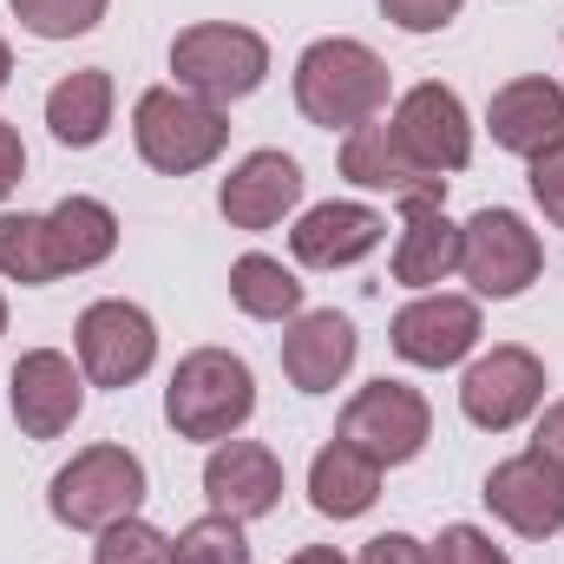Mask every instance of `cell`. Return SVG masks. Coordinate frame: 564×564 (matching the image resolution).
I'll return each mask as SVG.
<instances>
[{
    "mask_svg": "<svg viewBox=\"0 0 564 564\" xmlns=\"http://www.w3.org/2000/svg\"><path fill=\"white\" fill-rule=\"evenodd\" d=\"M295 106L308 126L355 132L388 106V66L361 40H315L295 59Z\"/></svg>",
    "mask_w": 564,
    "mask_h": 564,
    "instance_id": "obj_1",
    "label": "cell"
},
{
    "mask_svg": "<svg viewBox=\"0 0 564 564\" xmlns=\"http://www.w3.org/2000/svg\"><path fill=\"white\" fill-rule=\"evenodd\" d=\"M250 414H257V381L237 355L197 348L177 361L164 388V421L177 426V440H230Z\"/></svg>",
    "mask_w": 564,
    "mask_h": 564,
    "instance_id": "obj_2",
    "label": "cell"
},
{
    "mask_svg": "<svg viewBox=\"0 0 564 564\" xmlns=\"http://www.w3.org/2000/svg\"><path fill=\"white\" fill-rule=\"evenodd\" d=\"M132 139H139V158L151 171L191 177L230 144V119H224V106H210L184 86H151L132 112Z\"/></svg>",
    "mask_w": 564,
    "mask_h": 564,
    "instance_id": "obj_3",
    "label": "cell"
},
{
    "mask_svg": "<svg viewBox=\"0 0 564 564\" xmlns=\"http://www.w3.org/2000/svg\"><path fill=\"white\" fill-rule=\"evenodd\" d=\"M144 506V466L126 446H86L53 473V519L73 532H106Z\"/></svg>",
    "mask_w": 564,
    "mask_h": 564,
    "instance_id": "obj_4",
    "label": "cell"
},
{
    "mask_svg": "<svg viewBox=\"0 0 564 564\" xmlns=\"http://www.w3.org/2000/svg\"><path fill=\"white\" fill-rule=\"evenodd\" d=\"M171 73H177L184 93L224 106V99H243V93L263 86V73H270V46H263V33L230 26V20L184 26V33L171 40Z\"/></svg>",
    "mask_w": 564,
    "mask_h": 564,
    "instance_id": "obj_5",
    "label": "cell"
},
{
    "mask_svg": "<svg viewBox=\"0 0 564 564\" xmlns=\"http://www.w3.org/2000/svg\"><path fill=\"white\" fill-rule=\"evenodd\" d=\"M426 433H433V414H426V401L408 381H368V388L341 408V433H335V440H348V446L368 453L375 466H408L426 446Z\"/></svg>",
    "mask_w": 564,
    "mask_h": 564,
    "instance_id": "obj_6",
    "label": "cell"
},
{
    "mask_svg": "<svg viewBox=\"0 0 564 564\" xmlns=\"http://www.w3.org/2000/svg\"><path fill=\"white\" fill-rule=\"evenodd\" d=\"M459 270H466V282H473L479 295L506 302V295H519V289L539 282L545 250H539V237L525 230V217H512V210H479V217L459 230Z\"/></svg>",
    "mask_w": 564,
    "mask_h": 564,
    "instance_id": "obj_7",
    "label": "cell"
},
{
    "mask_svg": "<svg viewBox=\"0 0 564 564\" xmlns=\"http://www.w3.org/2000/svg\"><path fill=\"white\" fill-rule=\"evenodd\" d=\"M158 361V328L139 302H93L79 315V368L93 388H132Z\"/></svg>",
    "mask_w": 564,
    "mask_h": 564,
    "instance_id": "obj_8",
    "label": "cell"
},
{
    "mask_svg": "<svg viewBox=\"0 0 564 564\" xmlns=\"http://www.w3.org/2000/svg\"><path fill=\"white\" fill-rule=\"evenodd\" d=\"M539 401H545V361H539L532 348H492V355H479V361L466 368V381H459L466 421L486 426V433L519 426Z\"/></svg>",
    "mask_w": 564,
    "mask_h": 564,
    "instance_id": "obj_9",
    "label": "cell"
},
{
    "mask_svg": "<svg viewBox=\"0 0 564 564\" xmlns=\"http://www.w3.org/2000/svg\"><path fill=\"white\" fill-rule=\"evenodd\" d=\"M341 177L361 184V191H388V197H401L408 210L446 197V177L426 171V164H414L408 144L394 139V126H375V119L348 132V144H341Z\"/></svg>",
    "mask_w": 564,
    "mask_h": 564,
    "instance_id": "obj_10",
    "label": "cell"
},
{
    "mask_svg": "<svg viewBox=\"0 0 564 564\" xmlns=\"http://www.w3.org/2000/svg\"><path fill=\"white\" fill-rule=\"evenodd\" d=\"M7 388H13V421H20V433H33V440H59L66 426L79 421V401H86V381H79V368L59 348L20 355Z\"/></svg>",
    "mask_w": 564,
    "mask_h": 564,
    "instance_id": "obj_11",
    "label": "cell"
},
{
    "mask_svg": "<svg viewBox=\"0 0 564 564\" xmlns=\"http://www.w3.org/2000/svg\"><path fill=\"white\" fill-rule=\"evenodd\" d=\"M486 506H492L519 539H552V532H564V473L552 459H539V453H519V459L492 466Z\"/></svg>",
    "mask_w": 564,
    "mask_h": 564,
    "instance_id": "obj_12",
    "label": "cell"
},
{
    "mask_svg": "<svg viewBox=\"0 0 564 564\" xmlns=\"http://www.w3.org/2000/svg\"><path fill=\"white\" fill-rule=\"evenodd\" d=\"M394 139L408 144V158L426 171H459L473 158V126H466V106L453 86H414L394 112Z\"/></svg>",
    "mask_w": 564,
    "mask_h": 564,
    "instance_id": "obj_13",
    "label": "cell"
},
{
    "mask_svg": "<svg viewBox=\"0 0 564 564\" xmlns=\"http://www.w3.org/2000/svg\"><path fill=\"white\" fill-rule=\"evenodd\" d=\"M204 499H210V512H224V519H237V525L276 512L282 459L270 446H257V440H224V446L210 453V466H204Z\"/></svg>",
    "mask_w": 564,
    "mask_h": 564,
    "instance_id": "obj_14",
    "label": "cell"
},
{
    "mask_svg": "<svg viewBox=\"0 0 564 564\" xmlns=\"http://www.w3.org/2000/svg\"><path fill=\"white\" fill-rule=\"evenodd\" d=\"M479 341V308L466 295H421L394 315V355L414 368H453Z\"/></svg>",
    "mask_w": 564,
    "mask_h": 564,
    "instance_id": "obj_15",
    "label": "cell"
},
{
    "mask_svg": "<svg viewBox=\"0 0 564 564\" xmlns=\"http://www.w3.org/2000/svg\"><path fill=\"white\" fill-rule=\"evenodd\" d=\"M381 237H388L381 210H368V204H315V210L289 230V250H295V263H308V270H348V263H361Z\"/></svg>",
    "mask_w": 564,
    "mask_h": 564,
    "instance_id": "obj_16",
    "label": "cell"
},
{
    "mask_svg": "<svg viewBox=\"0 0 564 564\" xmlns=\"http://www.w3.org/2000/svg\"><path fill=\"white\" fill-rule=\"evenodd\" d=\"M295 197H302V171L282 151H250L224 177V191H217V204H224V217L237 230H270V224H282V210H295Z\"/></svg>",
    "mask_w": 564,
    "mask_h": 564,
    "instance_id": "obj_17",
    "label": "cell"
},
{
    "mask_svg": "<svg viewBox=\"0 0 564 564\" xmlns=\"http://www.w3.org/2000/svg\"><path fill=\"white\" fill-rule=\"evenodd\" d=\"M348 368H355V322L335 315V308L295 315V328L282 335V375L302 394H328Z\"/></svg>",
    "mask_w": 564,
    "mask_h": 564,
    "instance_id": "obj_18",
    "label": "cell"
},
{
    "mask_svg": "<svg viewBox=\"0 0 564 564\" xmlns=\"http://www.w3.org/2000/svg\"><path fill=\"white\" fill-rule=\"evenodd\" d=\"M40 243H46V276H79L119 250V217L99 197H66L59 210L40 217Z\"/></svg>",
    "mask_w": 564,
    "mask_h": 564,
    "instance_id": "obj_19",
    "label": "cell"
},
{
    "mask_svg": "<svg viewBox=\"0 0 564 564\" xmlns=\"http://www.w3.org/2000/svg\"><path fill=\"white\" fill-rule=\"evenodd\" d=\"M486 126H492V144H506L519 158H539L545 144L564 139V86H552V79H512V86H499Z\"/></svg>",
    "mask_w": 564,
    "mask_h": 564,
    "instance_id": "obj_20",
    "label": "cell"
},
{
    "mask_svg": "<svg viewBox=\"0 0 564 564\" xmlns=\"http://www.w3.org/2000/svg\"><path fill=\"white\" fill-rule=\"evenodd\" d=\"M308 499L322 519H361L375 499H381V466L368 453H355L348 440L322 446L315 466H308Z\"/></svg>",
    "mask_w": 564,
    "mask_h": 564,
    "instance_id": "obj_21",
    "label": "cell"
},
{
    "mask_svg": "<svg viewBox=\"0 0 564 564\" xmlns=\"http://www.w3.org/2000/svg\"><path fill=\"white\" fill-rule=\"evenodd\" d=\"M46 126H53V139L73 144V151L99 144L106 126H112V73H106V66L66 73V79L46 93Z\"/></svg>",
    "mask_w": 564,
    "mask_h": 564,
    "instance_id": "obj_22",
    "label": "cell"
},
{
    "mask_svg": "<svg viewBox=\"0 0 564 564\" xmlns=\"http://www.w3.org/2000/svg\"><path fill=\"white\" fill-rule=\"evenodd\" d=\"M459 270V224H446L440 204H414L408 210V230L394 243V282L408 289H433Z\"/></svg>",
    "mask_w": 564,
    "mask_h": 564,
    "instance_id": "obj_23",
    "label": "cell"
},
{
    "mask_svg": "<svg viewBox=\"0 0 564 564\" xmlns=\"http://www.w3.org/2000/svg\"><path fill=\"white\" fill-rule=\"evenodd\" d=\"M230 295H237V308L257 315V322H282V315L302 308V282L289 276L276 257H257V250L230 263Z\"/></svg>",
    "mask_w": 564,
    "mask_h": 564,
    "instance_id": "obj_24",
    "label": "cell"
},
{
    "mask_svg": "<svg viewBox=\"0 0 564 564\" xmlns=\"http://www.w3.org/2000/svg\"><path fill=\"white\" fill-rule=\"evenodd\" d=\"M171 564H250L243 525H237V519H224V512H210V519L184 525V532H177V545H171Z\"/></svg>",
    "mask_w": 564,
    "mask_h": 564,
    "instance_id": "obj_25",
    "label": "cell"
},
{
    "mask_svg": "<svg viewBox=\"0 0 564 564\" xmlns=\"http://www.w3.org/2000/svg\"><path fill=\"white\" fill-rule=\"evenodd\" d=\"M7 7L40 40H73V33H93L106 20V0H7Z\"/></svg>",
    "mask_w": 564,
    "mask_h": 564,
    "instance_id": "obj_26",
    "label": "cell"
},
{
    "mask_svg": "<svg viewBox=\"0 0 564 564\" xmlns=\"http://www.w3.org/2000/svg\"><path fill=\"white\" fill-rule=\"evenodd\" d=\"M93 564H171V539H164V532H151L144 519H119V525H106V532H99Z\"/></svg>",
    "mask_w": 564,
    "mask_h": 564,
    "instance_id": "obj_27",
    "label": "cell"
},
{
    "mask_svg": "<svg viewBox=\"0 0 564 564\" xmlns=\"http://www.w3.org/2000/svg\"><path fill=\"white\" fill-rule=\"evenodd\" d=\"M0 276H13V282H53V276H46L40 217H0Z\"/></svg>",
    "mask_w": 564,
    "mask_h": 564,
    "instance_id": "obj_28",
    "label": "cell"
},
{
    "mask_svg": "<svg viewBox=\"0 0 564 564\" xmlns=\"http://www.w3.org/2000/svg\"><path fill=\"white\" fill-rule=\"evenodd\" d=\"M433 564H512L486 532H473V525H446L440 532V545H433Z\"/></svg>",
    "mask_w": 564,
    "mask_h": 564,
    "instance_id": "obj_29",
    "label": "cell"
},
{
    "mask_svg": "<svg viewBox=\"0 0 564 564\" xmlns=\"http://www.w3.org/2000/svg\"><path fill=\"white\" fill-rule=\"evenodd\" d=\"M532 197H539V210L564 230V139L545 144V151L532 158Z\"/></svg>",
    "mask_w": 564,
    "mask_h": 564,
    "instance_id": "obj_30",
    "label": "cell"
},
{
    "mask_svg": "<svg viewBox=\"0 0 564 564\" xmlns=\"http://www.w3.org/2000/svg\"><path fill=\"white\" fill-rule=\"evenodd\" d=\"M381 13L394 26H408V33H440L459 13V0H381Z\"/></svg>",
    "mask_w": 564,
    "mask_h": 564,
    "instance_id": "obj_31",
    "label": "cell"
},
{
    "mask_svg": "<svg viewBox=\"0 0 564 564\" xmlns=\"http://www.w3.org/2000/svg\"><path fill=\"white\" fill-rule=\"evenodd\" d=\"M361 564H433V552L421 539H408V532H381V539H368Z\"/></svg>",
    "mask_w": 564,
    "mask_h": 564,
    "instance_id": "obj_32",
    "label": "cell"
},
{
    "mask_svg": "<svg viewBox=\"0 0 564 564\" xmlns=\"http://www.w3.org/2000/svg\"><path fill=\"white\" fill-rule=\"evenodd\" d=\"M532 453H539V459H552V466L564 473V401L545 408V421H539V433H532Z\"/></svg>",
    "mask_w": 564,
    "mask_h": 564,
    "instance_id": "obj_33",
    "label": "cell"
},
{
    "mask_svg": "<svg viewBox=\"0 0 564 564\" xmlns=\"http://www.w3.org/2000/svg\"><path fill=\"white\" fill-rule=\"evenodd\" d=\"M20 171H26V144H20V132L0 119V197L20 184Z\"/></svg>",
    "mask_w": 564,
    "mask_h": 564,
    "instance_id": "obj_34",
    "label": "cell"
},
{
    "mask_svg": "<svg viewBox=\"0 0 564 564\" xmlns=\"http://www.w3.org/2000/svg\"><path fill=\"white\" fill-rule=\"evenodd\" d=\"M289 564H348L341 552H328V545H308V552H295Z\"/></svg>",
    "mask_w": 564,
    "mask_h": 564,
    "instance_id": "obj_35",
    "label": "cell"
},
{
    "mask_svg": "<svg viewBox=\"0 0 564 564\" xmlns=\"http://www.w3.org/2000/svg\"><path fill=\"white\" fill-rule=\"evenodd\" d=\"M7 73H13V53H7V40H0V86H7Z\"/></svg>",
    "mask_w": 564,
    "mask_h": 564,
    "instance_id": "obj_36",
    "label": "cell"
},
{
    "mask_svg": "<svg viewBox=\"0 0 564 564\" xmlns=\"http://www.w3.org/2000/svg\"><path fill=\"white\" fill-rule=\"evenodd\" d=\"M0 335H7V302H0Z\"/></svg>",
    "mask_w": 564,
    "mask_h": 564,
    "instance_id": "obj_37",
    "label": "cell"
}]
</instances>
